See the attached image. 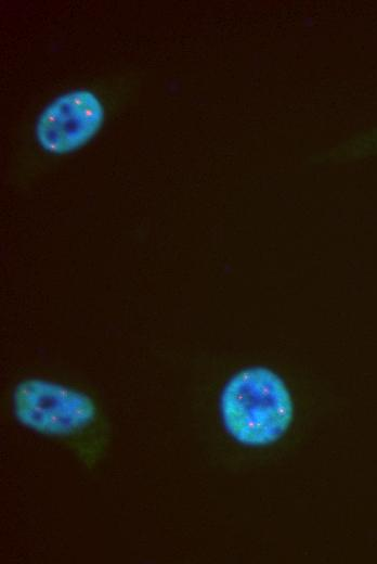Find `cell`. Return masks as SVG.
<instances>
[{"label": "cell", "instance_id": "6da1fadb", "mask_svg": "<svg viewBox=\"0 0 377 564\" xmlns=\"http://www.w3.org/2000/svg\"><path fill=\"white\" fill-rule=\"evenodd\" d=\"M227 433L246 446L278 440L292 418V400L283 380L270 369L250 367L236 373L221 395Z\"/></svg>", "mask_w": 377, "mask_h": 564}, {"label": "cell", "instance_id": "7a4b0ae2", "mask_svg": "<svg viewBox=\"0 0 377 564\" xmlns=\"http://www.w3.org/2000/svg\"><path fill=\"white\" fill-rule=\"evenodd\" d=\"M13 407L27 427L54 436L74 434L95 416V406L89 396L40 379L26 380L16 386Z\"/></svg>", "mask_w": 377, "mask_h": 564}, {"label": "cell", "instance_id": "3957f363", "mask_svg": "<svg viewBox=\"0 0 377 564\" xmlns=\"http://www.w3.org/2000/svg\"><path fill=\"white\" fill-rule=\"evenodd\" d=\"M104 119L101 100L88 89L69 91L42 112L36 127L42 150L54 155L74 152L86 145Z\"/></svg>", "mask_w": 377, "mask_h": 564}]
</instances>
